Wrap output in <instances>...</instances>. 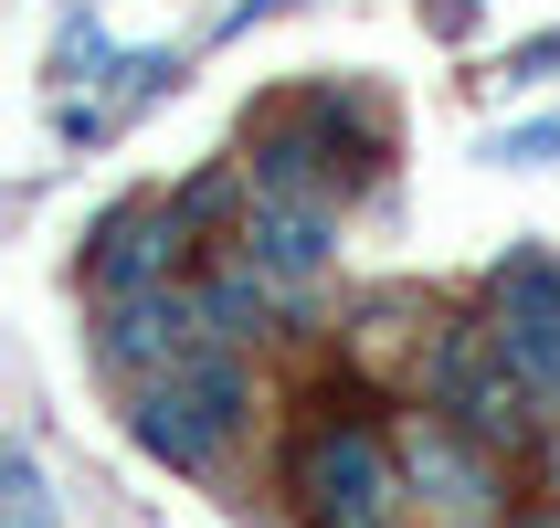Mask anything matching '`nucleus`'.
Here are the masks:
<instances>
[{"mask_svg": "<svg viewBox=\"0 0 560 528\" xmlns=\"http://www.w3.org/2000/svg\"><path fill=\"white\" fill-rule=\"evenodd\" d=\"M254 423V371H244V349H201V360H180V371H159L127 391V434L149 444L159 466H180V476H212L233 444H244Z\"/></svg>", "mask_w": 560, "mask_h": 528, "instance_id": "obj_2", "label": "nucleus"}, {"mask_svg": "<svg viewBox=\"0 0 560 528\" xmlns=\"http://www.w3.org/2000/svg\"><path fill=\"white\" fill-rule=\"evenodd\" d=\"M487 159H560V117H539V127H498V138H487Z\"/></svg>", "mask_w": 560, "mask_h": 528, "instance_id": "obj_10", "label": "nucleus"}, {"mask_svg": "<svg viewBox=\"0 0 560 528\" xmlns=\"http://www.w3.org/2000/svg\"><path fill=\"white\" fill-rule=\"evenodd\" d=\"M233 244L265 265L276 296H307V285L339 275V201H317V190H244Z\"/></svg>", "mask_w": 560, "mask_h": 528, "instance_id": "obj_5", "label": "nucleus"}, {"mask_svg": "<svg viewBox=\"0 0 560 528\" xmlns=\"http://www.w3.org/2000/svg\"><path fill=\"white\" fill-rule=\"evenodd\" d=\"M212 339V317H201V285H159V296H127V307H106V328H95V371L117 380V391H138V380L180 371V360H201Z\"/></svg>", "mask_w": 560, "mask_h": 528, "instance_id": "obj_6", "label": "nucleus"}, {"mask_svg": "<svg viewBox=\"0 0 560 528\" xmlns=\"http://www.w3.org/2000/svg\"><path fill=\"white\" fill-rule=\"evenodd\" d=\"M539 486H550V507H560V434H550V455H539Z\"/></svg>", "mask_w": 560, "mask_h": 528, "instance_id": "obj_12", "label": "nucleus"}, {"mask_svg": "<svg viewBox=\"0 0 560 528\" xmlns=\"http://www.w3.org/2000/svg\"><path fill=\"white\" fill-rule=\"evenodd\" d=\"M285 507L296 528H402L412 486H402V444L371 423V391L360 402H317L285 444Z\"/></svg>", "mask_w": 560, "mask_h": 528, "instance_id": "obj_1", "label": "nucleus"}, {"mask_svg": "<svg viewBox=\"0 0 560 528\" xmlns=\"http://www.w3.org/2000/svg\"><path fill=\"white\" fill-rule=\"evenodd\" d=\"M11 528H54V497H43L32 455H11Z\"/></svg>", "mask_w": 560, "mask_h": 528, "instance_id": "obj_9", "label": "nucleus"}, {"mask_svg": "<svg viewBox=\"0 0 560 528\" xmlns=\"http://www.w3.org/2000/svg\"><path fill=\"white\" fill-rule=\"evenodd\" d=\"M201 317H212V339L222 349H244V339H265V317H276V285H265V265H254L244 244L222 254V265H201Z\"/></svg>", "mask_w": 560, "mask_h": 528, "instance_id": "obj_8", "label": "nucleus"}, {"mask_svg": "<svg viewBox=\"0 0 560 528\" xmlns=\"http://www.w3.org/2000/svg\"><path fill=\"white\" fill-rule=\"evenodd\" d=\"M180 265H190V212H180V201H117V212L95 222V244H85L95 307L159 296V285H180Z\"/></svg>", "mask_w": 560, "mask_h": 528, "instance_id": "obj_4", "label": "nucleus"}, {"mask_svg": "<svg viewBox=\"0 0 560 528\" xmlns=\"http://www.w3.org/2000/svg\"><path fill=\"white\" fill-rule=\"evenodd\" d=\"M392 444H402L412 528H508V455H498V444H476L455 412L412 402Z\"/></svg>", "mask_w": 560, "mask_h": 528, "instance_id": "obj_3", "label": "nucleus"}, {"mask_svg": "<svg viewBox=\"0 0 560 528\" xmlns=\"http://www.w3.org/2000/svg\"><path fill=\"white\" fill-rule=\"evenodd\" d=\"M487 339H498L508 371L560 412V265L550 254H508L498 265V285H487Z\"/></svg>", "mask_w": 560, "mask_h": 528, "instance_id": "obj_7", "label": "nucleus"}, {"mask_svg": "<svg viewBox=\"0 0 560 528\" xmlns=\"http://www.w3.org/2000/svg\"><path fill=\"white\" fill-rule=\"evenodd\" d=\"M508 74H518V85H560V32L518 43V54H508Z\"/></svg>", "mask_w": 560, "mask_h": 528, "instance_id": "obj_11", "label": "nucleus"}]
</instances>
